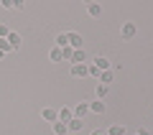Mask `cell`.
I'll return each instance as SVG.
<instances>
[{"label":"cell","instance_id":"1","mask_svg":"<svg viewBox=\"0 0 153 135\" xmlns=\"http://www.w3.org/2000/svg\"><path fill=\"white\" fill-rule=\"evenodd\" d=\"M135 33H138L135 23L125 21V23H123V26H120V36H123V41H130V38H135Z\"/></svg>","mask_w":153,"mask_h":135},{"label":"cell","instance_id":"2","mask_svg":"<svg viewBox=\"0 0 153 135\" xmlns=\"http://www.w3.org/2000/svg\"><path fill=\"white\" fill-rule=\"evenodd\" d=\"M41 117H44L46 122L54 125L56 120H59V110H54V107H44V110H41Z\"/></svg>","mask_w":153,"mask_h":135},{"label":"cell","instance_id":"3","mask_svg":"<svg viewBox=\"0 0 153 135\" xmlns=\"http://www.w3.org/2000/svg\"><path fill=\"white\" fill-rule=\"evenodd\" d=\"M89 64H92V66H97L100 71H107V69H110V59H105L102 54H100V56H94V59L89 61Z\"/></svg>","mask_w":153,"mask_h":135},{"label":"cell","instance_id":"4","mask_svg":"<svg viewBox=\"0 0 153 135\" xmlns=\"http://www.w3.org/2000/svg\"><path fill=\"white\" fill-rule=\"evenodd\" d=\"M87 74H89V66L87 64H71V76L79 79V76H87Z\"/></svg>","mask_w":153,"mask_h":135},{"label":"cell","instance_id":"5","mask_svg":"<svg viewBox=\"0 0 153 135\" xmlns=\"http://www.w3.org/2000/svg\"><path fill=\"white\" fill-rule=\"evenodd\" d=\"M71 110H74V117L84 120V115H89V102H79L76 107H71Z\"/></svg>","mask_w":153,"mask_h":135},{"label":"cell","instance_id":"6","mask_svg":"<svg viewBox=\"0 0 153 135\" xmlns=\"http://www.w3.org/2000/svg\"><path fill=\"white\" fill-rule=\"evenodd\" d=\"M97 82H100V84H107V87H110V84L115 82V69H107V71H102Z\"/></svg>","mask_w":153,"mask_h":135},{"label":"cell","instance_id":"7","mask_svg":"<svg viewBox=\"0 0 153 135\" xmlns=\"http://www.w3.org/2000/svg\"><path fill=\"white\" fill-rule=\"evenodd\" d=\"M66 128H69V133H79V130L84 128V120H79V117H71L69 122H66Z\"/></svg>","mask_w":153,"mask_h":135},{"label":"cell","instance_id":"8","mask_svg":"<svg viewBox=\"0 0 153 135\" xmlns=\"http://www.w3.org/2000/svg\"><path fill=\"white\" fill-rule=\"evenodd\" d=\"M69 49H74V51L82 49V36L79 33H69Z\"/></svg>","mask_w":153,"mask_h":135},{"label":"cell","instance_id":"9","mask_svg":"<svg viewBox=\"0 0 153 135\" xmlns=\"http://www.w3.org/2000/svg\"><path fill=\"white\" fill-rule=\"evenodd\" d=\"M8 43H10V49H13V51H16V49H21V33L10 31V33H8Z\"/></svg>","mask_w":153,"mask_h":135},{"label":"cell","instance_id":"10","mask_svg":"<svg viewBox=\"0 0 153 135\" xmlns=\"http://www.w3.org/2000/svg\"><path fill=\"white\" fill-rule=\"evenodd\" d=\"M89 112L102 115V112H105V99H94V102H89Z\"/></svg>","mask_w":153,"mask_h":135},{"label":"cell","instance_id":"11","mask_svg":"<svg viewBox=\"0 0 153 135\" xmlns=\"http://www.w3.org/2000/svg\"><path fill=\"white\" fill-rule=\"evenodd\" d=\"M71 64H87V54H84V49H79V51L71 54Z\"/></svg>","mask_w":153,"mask_h":135},{"label":"cell","instance_id":"12","mask_svg":"<svg viewBox=\"0 0 153 135\" xmlns=\"http://www.w3.org/2000/svg\"><path fill=\"white\" fill-rule=\"evenodd\" d=\"M87 13H89L92 18H100V16H102V5H100V3H89V5H87Z\"/></svg>","mask_w":153,"mask_h":135},{"label":"cell","instance_id":"13","mask_svg":"<svg viewBox=\"0 0 153 135\" xmlns=\"http://www.w3.org/2000/svg\"><path fill=\"white\" fill-rule=\"evenodd\" d=\"M71 117H74V110H71V107H61L59 110V120H61V122H69Z\"/></svg>","mask_w":153,"mask_h":135},{"label":"cell","instance_id":"14","mask_svg":"<svg viewBox=\"0 0 153 135\" xmlns=\"http://www.w3.org/2000/svg\"><path fill=\"white\" fill-rule=\"evenodd\" d=\"M51 128H54V135H66V133H69V128H66V122H61V120H56V122L51 125Z\"/></svg>","mask_w":153,"mask_h":135},{"label":"cell","instance_id":"15","mask_svg":"<svg viewBox=\"0 0 153 135\" xmlns=\"http://www.w3.org/2000/svg\"><path fill=\"white\" fill-rule=\"evenodd\" d=\"M107 135H125V125H120V122L110 125V128H107Z\"/></svg>","mask_w":153,"mask_h":135},{"label":"cell","instance_id":"16","mask_svg":"<svg viewBox=\"0 0 153 135\" xmlns=\"http://www.w3.org/2000/svg\"><path fill=\"white\" fill-rule=\"evenodd\" d=\"M56 46H59V49L69 46V33H59V36H56Z\"/></svg>","mask_w":153,"mask_h":135},{"label":"cell","instance_id":"17","mask_svg":"<svg viewBox=\"0 0 153 135\" xmlns=\"http://www.w3.org/2000/svg\"><path fill=\"white\" fill-rule=\"evenodd\" d=\"M94 92H97V99H105V97H107V92H110V87L107 84H97Z\"/></svg>","mask_w":153,"mask_h":135},{"label":"cell","instance_id":"18","mask_svg":"<svg viewBox=\"0 0 153 135\" xmlns=\"http://www.w3.org/2000/svg\"><path fill=\"white\" fill-rule=\"evenodd\" d=\"M49 59L51 61H61V49H59V46H54V49L49 51Z\"/></svg>","mask_w":153,"mask_h":135},{"label":"cell","instance_id":"19","mask_svg":"<svg viewBox=\"0 0 153 135\" xmlns=\"http://www.w3.org/2000/svg\"><path fill=\"white\" fill-rule=\"evenodd\" d=\"M71 54H74V49H69V46H64V49H61V59L71 61Z\"/></svg>","mask_w":153,"mask_h":135},{"label":"cell","instance_id":"20","mask_svg":"<svg viewBox=\"0 0 153 135\" xmlns=\"http://www.w3.org/2000/svg\"><path fill=\"white\" fill-rule=\"evenodd\" d=\"M0 51H3V54L13 51V49H10V43H8V38H0Z\"/></svg>","mask_w":153,"mask_h":135},{"label":"cell","instance_id":"21","mask_svg":"<svg viewBox=\"0 0 153 135\" xmlns=\"http://www.w3.org/2000/svg\"><path fill=\"white\" fill-rule=\"evenodd\" d=\"M87 66H89V76H94V79H100V74H102V71H100L97 66H92L89 61H87Z\"/></svg>","mask_w":153,"mask_h":135},{"label":"cell","instance_id":"22","mask_svg":"<svg viewBox=\"0 0 153 135\" xmlns=\"http://www.w3.org/2000/svg\"><path fill=\"white\" fill-rule=\"evenodd\" d=\"M8 33H10V28L5 23H0V38H8Z\"/></svg>","mask_w":153,"mask_h":135},{"label":"cell","instance_id":"23","mask_svg":"<svg viewBox=\"0 0 153 135\" xmlns=\"http://www.w3.org/2000/svg\"><path fill=\"white\" fill-rule=\"evenodd\" d=\"M138 135H153V133H148V130H143V128H140V130H138Z\"/></svg>","mask_w":153,"mask_h":135},{"label":"cell","instance_id":"24","mask_svg":"<svg viewBox=\"0 0 153 135\" xmlns=\"http://www.w3.org/2000/svg\"><path fill=\"white\" fill-rule=\"evenodd\" d=\"M89 135H105V133H102V130L97 128V130H92V133H89Z\"/></svg>","mask_w":153,"mask_h":135},{"label":"cell","instance_id":"25","mask_svg":"<svg viewBox=\"0 0 153 135\" xmlns=\"http://www.w3.org/2000/svg\"><path fill=\"white\" fill-rule=\"evenodd\" d=\"M0 59H3V51H0Z\"/></svg>","mask_w":153,"mask_h":135},{"label":"cell","instance_id":"26","mask_svg":"<svg viewBox=\"0 0 153 135\" xmlns=\"http://www.w3.org/2000/svg\"><path fill=\"white\" fill-rule=\"evenodd\" d=\"M105 135H107V133H105Z\"/></svg>","mask_w":153,"mask_h":135},{"label":"cell","instance_id":"27","mask_svg":"<svg viewBox=\"0 0 153 135\" xmlns=\"http://www.w3.org/2000/svg\"><path fill=\"white\" fill-rule=\"evenodd\" d=\"M135 135H138V133H135Z\"/></svg>","mask_w":153,"mask_h":135}]
</instances>
